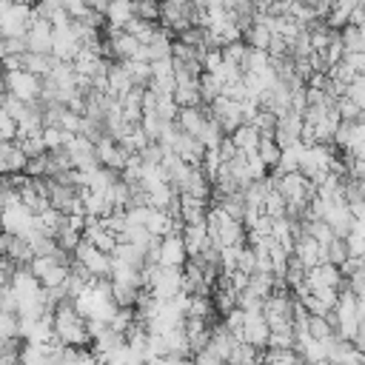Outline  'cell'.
I'll return each mask as SVG.
<instances>
[{
    "mask_svg": "<svg viewBox=\"0 0 365 365\" xmlns=\"http://www.w3.org/2000/svg\"><path fill=\"white\" fill-rule=\"evenodd\" d=\"M345 97L354 103V106H365V80H362V74H356L348 86H345Z\"/></svg>",
    "mask_w": 365,
    "mask_h": 365,
    "instance_id": "obj_26",
    "label": "cell"
},
{
    "mask_svg": "<svg viewBox=\"0 0 365 365\" xmlns=\"http://www.w3.org/2000/svg\"><path fill=\"white\" fill-rule=\"evenodd\" d=\"M259 362H262V351H257L254 345H248L242 339L234 345V351L225 359V365H259Z\"/></svg>",
    "mask_w": 365,
    "mask_h": 365,
    "instance_id": "obj_15",
    "label": "cell"
},
{
    "mask_svg": "<svg viewBox=\"0 0 365 365\" xmlns=\"http://www.w3.org/2000/svg\"><path fill=\"white\" fill-rule=\"evenodd\" d=\"M180 240H182V248H185L188 259L197 257L200 251H205L211 245L208 231H205V222H200V225H182L180 228Z\"/></svg>",
    "mask_w": 365,
    "mask_h": 365,
    "instance_id": "obj_11",
    "label": "cell"
},
{
    "mask_svg": "<svg viewBox=\"0 0 365 365\" xmlns=\"http://www.w3.org/2000/svg\"><path fill=\"white\" fill-rule=\"evenodd\" d=\"M9 339H20L17 336V314H6L0 311V345Z\"/></svg>",
    "mask_w": 365,
    "mask_h": 365,
    "instance_id": "obj_24",
    "label": "cell"
},
{
    "mask_svg": "<svg viewBox=\"0 0 365 365\" xmlns=\"http://www.w3.org/2000/svg\"><path fill=\"white\" fill-rule=\"evenodd\" d=\"M208 114H211V120L220 125L222 134H231L237 125H242L240 103H234V100H228V97H222V94L208 106Z\"/></svg>",
    "mask_w": 365,
    "mask_h": 365,
    "instance_id": "obj_6",
    "label": "cell"
},
{
    "mask_svg": "<svg viewBox=\"0 0 365 365\" xmlns=\"http://www.w3.org/2000/svg\"><path fill=\"white\" fill-rule=\"evenodd\" d=\"M51 334L54 342L63 348H88V334H86V319L74 311L71 302H60L51 311Z\"/></svg>",
    "mask_w": 365,
    "mask_h": 365,
    "instance_id": "obj_1",
    "label": "cell"
},
{
    "mask_svg": "<svg viewBox=\"0 0 365 365\" xmlns=\"http://www.w3.org/2000/svg\"><path fill=\"white\" fill-rule=\"evenodd\" d=\"M205 117H208V106H202V103L200 106H182V108H177L174 125L180 131H185V134L197 137L200 128H202V123H205Z\"/></svg>",
    "mask_w": 365,
    "mask_h": 365,
    "instance_id": "obj_10",
    "label": "cell"
},
{
    "mask_svg": "<svg viewBox=\"0 0 365 365\" xmlns=\"http://www.w3.org/2000/svg\"><path fill=\"white\" fill-rule=\"evenodd\" d=\"M34 228H37L34 214H31L17 197H11V200L3 205V211H0V231H9V234H14V237H29Z\"/></svg>",
    "mask_w": 365,
    "mask_h": 365,
    "instance_id": "obj_2",
    "label": "cell"
},
{
    "mask_svg": "<svg viewBox=\"0 0 365 365\" xmlns=\"http://www.w3.org/2000/svg\"><path fill=\"white\" fill-rule=\"evenodd\" d=\"M268 66H271L268 51H257V48H248L245 57H242V63H240V68L248 71V74H262Z\"/></svg>",
    "mask_w": 365,
    "mask_h": 365,
    "instance_id": "obj_19",
    "label": "cell"
},
{
    "mask_svg": "<svg viewBox=\"0 0 365 365\" xmlns=\"http://www.w3.org/2000/svg\"><path fill=\"white\" fill-rule=\"evenodd\" d=\"M145 365H168V359L165 356H151V359H145Z\"/></svg>",
    "mask_w": 365,
    "mask_h": 365,
    "instance_id": "obj_31",
    "label": "cell"
},
{
    "mask_svg": "<svg viewBox=\"0 0 365 365\" xmlns=\"http://www.w3.org/2000/svg\"><path fill=\"white\" fill-rule=\"evenodd\" d=\"M54 57L51 54H31V51H26L23 54V71H29V74H34V77H48L51 74V68H54Z\"/></svg>",
    "mask_w": 365,
    "mask_h": 365,
    "instance_id": "obj_14",
    "label": "cell"
},
{
    "mask_svg": "<svg viewBox=\"0 0 365 365\" xmlns=\"http://www.w3.org/2000/svg\"><path fill=\"white\" fill-rule=\"evenodd\" d=\"M205 214H208V202L205 200L180 194V200H177V220H180V225H200V222H205Z\"/></svg>",
    "mask_w": 365,
    "mask_h": 365,
    "instance_id": "obj_8",
    "label": "cell"
},
{
    "mask_svg": "<svg viewBox=\"0 0 365 365\" xmlns=\"http://www.w3.org/2000/svg\"><path fill=\"white\" fill-rule=\"evenodd\" d=\"M134 6V17L137 20H145V23H157L160 20V0H151V3H131Z\"/></svg>",
    "mask_w": 365,
    "mask_h": 365,
    "instance_id": "obj_23",
    "label": "cell"
},
{
    "mask_svg": "<svg viewBox=\"0 0 365 365\" xmlns=\"http://www.w3.org/2000/svg\"><path fill=\"white\" fill-rule=\"evenodd\" d=\"M242 43L248 48H257V51H265L268 43H271V31L265 23H251L245 31H242Z\"/></svg>",
    "mask_w": 365,
    "mask_h": 365,
    "instance_id": "obj_16",
    "label": "cell"
},
{
    "mask_svg": "<svg viewBox=\"0 0 365 365\" xmlns=\"http://www.w3.org/2000/svg\"><path fill=\"white\" fill-rule=\"evenodd\" d=\"M185 259H188V254H185V248H182L180 231L160 237V245H157V265H163V268H182Z\"/></svg>",
    "mask_w": 365,
    "mask_h": 365,
    "instance_id": "obj_7",
    "label": "cell"
},
{
    "mask_svg": "<svg viewBox=\"0 0 365 365\" xmlns=\"http://www.w3.org/2000/svg\"><path fill=\"white\" fill-rule=\"evenodd\" d=\"M279 154H282V148L274 143V134H268V137H259V143H257V157L262 160V165L268 168V174L277 168V163H279Z\"/></svg>",
    "mask_w": 365,
    "mask_h": 365,
    "instance_id": "obj_17",
    "label": "cell"
},
{
    "mask_svg": "<svg viewBox=\"0 0 365 365\" xmlns=\"http://www.w3.org/2000/svg\"><path fill=\"white\" fill-rule=\"evenodd\" d=\"M71 257H74V262H80L94 279H108V277H111V257L103 254V251H97L91 242L80 240L77 248L71 251Z\"/></svg>",
    "mask_w": 365,
    "mask_h": 365,
    "instance_id": "obj_4",
    "label": "cell"
},
{
    "mask_svg": "<svg viewBox=\"0 0 365 365\" xmlns=\"http://www.w3.org/2000/svg\"><path fill=\"white\" fill-rule=\"evenodd\" d=\"M231 143H234V148L240 151V154H245V151H257V143H259V131L251 125V123H242V125H237L231 134Z\"/></svg>",
    "mask_w": 365,
    "mask_h": 365,
    "instance_id": "obj_13",
    "label": "cell"
},
{
    "mask_svg": "<svg viewBox=\"0 0 365 365\" xmlns=\"http://www.w3.org/2000/svg\"><path fill=\"white\" fill-rule=\"evenodd\" d=\"M339 43H342V54H359L365 48V37H362V29L356 26H345L339 31Z\"/></svg>",
    "mask_w": 365,
    "mask_h": 365,
    "instance_id": "obj_18",
    "label": "cell"
},
{
    "mask_svg": "<svg viewBox=\"0 0 365 365\" xmlns=\"http://www.w3.org/2000/svg\"><path fill=\"white\" fill-rule=\"evenodd\" d=\"M57 128L66 131V134H80V114L63 108V114H60V120H57Z\"/></svg>",
    "mask_w": 365,
    "mask_h": 365,
    "instance_id": "obj_28",
    "label": "cell"
},
{
    "mask_svg": "<svg viewBox=\"0 0 365 365\" xmlns=\"http://www.w3.org/2000/svg\"><path fill=\"white\" fill-rule=\"evenodd\" d=\"M356 3H362V0H334L322 23H325L331 31H342V29L348 26V14L354 11V6H356Z\"/></svg>",
    "mask_w": 365,
    "mask_h": 365,
    "instance_id": "obj_12",
    "label": "cell"
},
{
    "mask_svg": "<svg viewBox=\"0 0 365 365\" xmlns=\"http://www.w3.org/2000/svg\"><path fill=\"white\" fill-rule=\"evenodd\" d=\"M131 3H151V0H131Z\"/></svg>",
    "mask_w": 365,
    "mask_h": 365,
    "instance_id": "obj_32",
    "label": "cell"
},
{
    "mask_svg": "<svg viewBox=\"0 0 365 365\" xmlns=\"http://www.w3.org/2000/svg\"><path fill=\"white\" fill-rule=\"evenodd\" d=\"M188 365H225V362L205 345V348H200V351H194V354L188 356Z\"/></svg>",
    "mask_w": 365,
    "mask_h": 365,
    "instance_id": "obj_27",
    "label": "cell"
},
{
    "mask_svg": "<svg viewBox=\"0 0 365 365\" xmlns=\"http://www.w3.org/2000/svg\"><path fill=\"white\" fill-rule=\"evenodd\" d=\"M11 271H14V265H11L6 257H0V288H3V285H9V279H11Z\"/></svg>",
    "mask_w": 365,
    "mask_h": 365,
    "instance_id": "obj_30",
    "label": "cell"
},
{
    "mask_svg": "<svg viewBox=\"0 0 365 365\" xmlns=\"http://www.w3.org/2000/svg\"><path fill=\"white\" fill-rule=\"evenodd\" d=\"M305 334L311 339H317V342H325V339L334 336V328H331V322L325 317H308L305 319Z\"/></svg>",
    "mask_w": 365,
    "mask_h": 365,
    "instance_id": "obj_20",
    "label": "cell"
},
{
    "mask_svg": "<svg viewBox=\"0 0 365 365\" xmlns=\"http://www.w3.org/2000/svg\"><path fill=\"white\" fill-rule=\"evenodd\" d=\"M245 51H248V46H245L242 40H234V43H228V46H222V48H220L222 60H225V63H234V66H240V63H242Z\"/></svg>",
    "mask_w": 365,
    "mask_h": 365,
    "instance_id": "obj_25",
    "label": "cell"
},
{
    "mask_svg": "<svg viewBox=\"0 0 365 365\" xmlns=\"http://www.w3.org/2000/svg\"><path fill=\"white\" fill-rule=\"evenodd\" d=\"M40 137H43V145H46V151L63 148V143H66V131H60L57 125H43V128H40Z\"/></svg>",
    "mask_w": 365,
    "mask_h": 365,
    "instance_id": "obj_22",
    "label": "cell"
},
{
    "mask_svg": "<svg viewBox=\"0 0 365 365\" xmlns=\"http://www.w3.org/2000/svg\"><path fill=\"white\" fill-rule=\"evenodd\" d=\"M268 322L262 319V311H242V331H240V339L254 345L257 351H265L268 348Z\"/></svg>",
    "mask_w": 365,
    "mask_h": 365,
    "instance_id": "obj_5",
    "label": "cell"
},
{
    "mask_svg": "<svg viewBox=\"0 0 365 365\" xmlns=\"http://www.w3.org/2000/svg\"><path fill=\"white\" fill-rule=\"evenodd\" d=\"M3 88H6L9 97H14V100L31 106V103H37V97H40V77H34V74H29V71H23V68H17V71H3Z\"/></svg>",
    "mask_w": 365,
    "mask_h": 365,
    "instance_id": "obj_3",
    "label": "cell"
},
{
    "mask_svg": "<svg viewBox=\"0 0 365 365\" xmlns=\"http://www.w3.org/2000/svg\"><path fill=\"white\" fill-rule=\"evenodd\" d=\"M322 254H325V262H331L334 268H339V265L348 259V248H345V242H342L339 237H334V240L322 248Z\"/></svg>",
    "mask_w": 365,
    "mask_h": 365,
    "instance_id": "obj_21",
    "label": "cell"
},
{
    "mask_svg": "<svg viewBox=\"0 0 365 365\" xmlns=\"http://www.w3.org/2000/svg\"><path fill=\"white\" fill-rule=\"evenodd\" d=\"M342 63L354 71V74H362V68H365V54L359 51V54H342Z\"/></svg>",
    "mask_w": 365,
    "mask_h": 365,
    "instance_id": "obj_29",
    "label": "cell"
},
{
    "mask_svg": "<svg viewBox=\"0 0 365 365\" xmlns=\"http://www.w3.org/2000/svg\"><path fill=\"white\" fill-rule=\"evenodd\" d=\"M291 257L297 259V265L302 268V271H308V268H314V265H319V262H325V254H322V248L311 240V237H297L294 240V251H291Z\"/></svg>",
    "mask_w": 365,
    "mask_h": 365,
    "instance_id": "obj_9",
    "label": "cell"
}]
</instances>
